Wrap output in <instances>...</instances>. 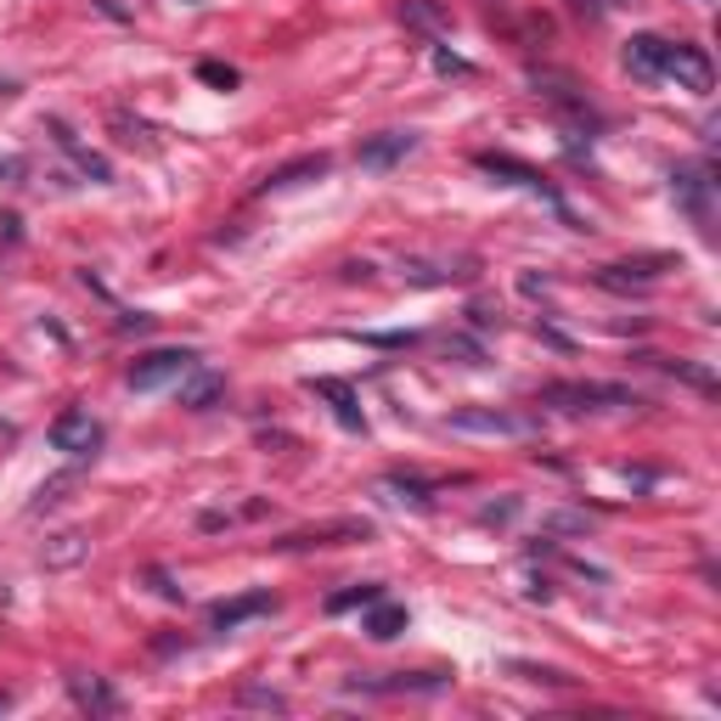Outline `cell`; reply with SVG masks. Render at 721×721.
<instances>
[{"mask_svg": "<svg viewBox=\"0 0 721 721\" xmlns=\"http://www.w3.org/2000/svg\"><path fill=\"white\" fill-rule=\"evenodd\" d=\"M625 68L643 73V79H676L682 90H704L715 85V68L699 46H682V40H660V34H631L625 40Z\"/></svg>", "mask_w": 721, "mask_h": 721, "instance_id": "cell-1", "label": "cell"}, {"mask_svg": "<svg viewBox=\"0 0 721 721\" xmlns=\"http://www.w3.org/2000/svg\"><path fill=\"white\" fill-rule=\"evenodd\" d=\"M541 401L559 406V412H625V406H643L631 389L620 384H547Z\"/></svg>", "mask_w": 721, "mask_h": 721, "instance_id": "cell-2", "label": "cell"}, {"mask_svg": "<svg viewBox=\"0 0 721 721\" xmlns=\"http://www.w3.org/2000/svg\"><path fill=\"white\" fill-rule=\"evenodd\" d=\"M51 445L68 451V457H97V451H102V423L90 417L85 406H73V412H62L51 423Z\"/></svg>", "mask_w": 721, "mask_h": 721, "instance_id": "cell-3", "label": "cell"}, {"mask_svg": "<svg viewBox=\"0 0 721 721\" xmlns=\"http://www.w3.org/2000/svg\"><path fill=\"white\" fill-rule=\"evenodd\" d=\"M192 373V349H152L130 367V389H164Z\"/></svg>", "mask_w": 721, "mask_h": 721, "instance_id": "cell-4", "label": "cell"}, {"mask_svg": "<svg viewBox=\"0 0 721 721\" xmlns=\"http://www.w3.org/2000/svg\"><path fill=\"white\" fill-rule=\"evenodd\" d=\"M412 152H417V130H384L373 141H360V169H395Z\"/></svg>", "mask_w": 721, "mask_h": 721, "instance_id": "cell-5", "label": "cell"}, {"mask_svg": "<svg viewBox=\"0 0 721 721\" xmlns=\"http://www.w3.org/2000/svg\"><path fill=\"white\" fill-rule=\"evenodd\" d=\"M445 428H457V434H530V423L513 417V412H451Z\"/></svg>", "mask_w": 721, "mask_h": 721, "instance_id": "cell-6", "label": "cell"}, {"mask_svg": "<svg viewBox=\"0 0 721 721\" xmlns=\"http://www.w3.org/2000/svg\"><path fill=\"white\" fill-rule=\"evenodd\" d=\"M270 609H277V597H270V592H243V597H231V603H215L209 625H215V631H237L243 620H259V614H270Z\"/></svg>", "mask_w": 721, "mask_h": 721, "instance_id": "cell-7", "label": "cell"}, {"mask_svg": "<svg viewBox=\"0 0 721 721\" xmlns=\"http://www.w3.org/2000/svg\"><path fill=\"white\" fill-rule=\"evenodd\" d=\"M671 192H676V198H682V209H688V215L710 231V180H704L699 169H676V175H671Z\"/></svg>", "mask_w": 721, "mask_h": 721, "instance_id": "cell-8", "label": "cell"}, {"mask_svg": "<svg viewBox=\"0 0 721 721\" xmlns=\"http://www.w3.org/2000/svg\"><path fill=\"white\" fill-rule=\"evenodd\" d=\"M305 389H310V395H322V401H333V412H338V423H344V428H367V417H360V406H355V389H349V384H338V378H310Z\"/></svg>", "mask_w": 721, "mask_h": 721, "instance_id": "cell-9", "label": "cell"}, {"mask_svg": "<svg viewBox=\"0 0 721 721\" xmlns=\"http://www.w3.org/2000/svg\"><path fill=\"white\" fill-rule=\"evenodd\" d=\"M316 175H327V152H305V158H294L283 169H270L259 187L265 192H283V187H299V180H316Z\"/></svg>", "mask_w": 721, "mask_h": 721, "instance_id": "cell-10", "label": "cell"}, {"mask_svg": "<svg viewBox=\"0 0 721 721\" xmlns=\"http://www.w3.org/2000/svg\"><path fill=\"white\" fill-rule=\"evenodd\" d=\"M68 693L79 710H97V715H113L119 710V693L102 682V676H68Z\"/></svg>", "mask_w": 721, "mask_h": 721, "instance_id": "cell-11", "label": "cell"}, {"mask_svg": "<svg viewBox=\"0 0 721 721\" xmlns=\"http://www.w3.org/2000/svg\"><path fill=\"white\" fill-rule=\"evenodd\" d=\"M401 631H406V609L378 597L373 614H367V638H373V643H389V638H401Z\"/></svg>", "mask_w": 721, "mask_h": 721, "instance_id": "cell-12", "label": "cell"}, {"mask_svg": "<svg viewBox=\"0 0 721 721\" xmlns=\"http://www.w3.org/2000/svg\"><path fill=\"white\" fill-rule=\"evenodd\" d=\"M220 378L215 373H187V378H180V406H192V412H204V406H215L220 401Z\"/></svg>", "mask_w": 721, "mask_h": 721, "instance_id": "cell-13", "label": "cell"}, {"mask_svg": "<svg viewBox=\"0 0 721 721\" xmlns=\"http://www.w3.org/2000/svg\"><path fill=\"white\" fill-rule=\"evenodd\" d=\"M384 597V586H373V581H360V586H344V592H333L327 597V614H349V609H373Z\"/></svg>", "mask_w": 721, "mask_h": 721, "instance_id": "cell-14", "label": "cell"}, {"mask_svg": "<svg viewBox=\"0 0 721 721\" xmlns=\"http://www.w3.org/2000/svg\"><path fill=\"white\" fill-rule=\"evenodd\" d=\"M480 169H491V175H513L518 180V187H535V192H547V187H541V175L535 169H524V164H513V158H496V152H480ZM553 198V192H547Z\"/></svg>", "mask_w": 721, "mask_h": 721, "instance_id": "cell-15", "label": "cell"}, {"mask_svg": "<svg viewBox=\"0 0 721 721\" xmlns=\"http://www.w3.org/2000/svg\"><path fill=\"white\" fill-rule=\"evenodd\" d=\"M401 18H406V23H417V29H451V12H445V7H434V0H406Z\"/></svg>", "mask_w": 721, "mask_h": 721, "instance_id": "cell-16", "label": "cell"}, {"mask_svg": "<svg viewBox=\"0 0 721 721\" xmlns=\"http://www.w3.org/2000/svg\"><path fill=\"white\" fill-rule=\"evenodd\" d=\"M85 559V535H57V547L46 553V564H79Z\"/></svg>", "mask_w": 721, "mask_h": 721, "instance_id": "cell-17", "label": "cell"}, {"mask_svg": "<svg viewBox=\"0 0 721 721\" xmlns=\"http://www.w3.org/2000/svg\"><path fill=\"white\" fill-rule=\"evenodd\" d=\"M198 79L215 85V90H231V85H237V68H226V62H198Z\"/></svg>", "mask_w": 721, "mask_h": 721, "instance_id": "cell-18", "label": "cell"}, {"mask_svg": "<svg viewBox=\"0 0 721 721\" xmlns=\"http://www.w3.org/2000/svg\"><path fill=\"white\" fill-rule=\"evenodd\" d=\"M665 367H671V373H676V378H688V384H693V389H704V395H710V389H715V378H710V373H704V367H688V360H665Z\"/></svg>", "mask_w": 721, "mask_h": 721, "instance_id": "cell-19", "label": "cell"}, {"mask_svg": "<svg viewBox=\"0 0 721 721\" xmlns=\"http://www.w3.org/2000/svg\"><path fill=\"white\" fill-rule=\"evenodd\" d=\"M243 704H265V710H288L283 693H270V688H243Z\"/></svg>", "mask_w": 721, "mask_h": 721, "instance_id": "cell-20", "label": "cell"}, {"mask_svg": "<svg viewBox=\"0 0 721 721\" xmlns=\"http://www.w3.org/2000/svg\"><path fill=\"white\" fill-rule=\"evenodd\" d=\"M389 491H401V502H406V496H412V502H417V507H423V502H428V491H434V485H423V480H389Z\"/></svg>", "mask_w": 721, "mask_h": 721, "instance_id": "cell-21", "label": "cell"}, {"mask_svg": "<svg viewBox=\"0 0 721 721\" xmlns=\"http://www.w3.org/2000/svg\"><path fill=\"white\" fill-rule=\"evenodd\" d=\"M513 671H518V676H530V682H553V688H564V682H570L564 671H541V665H513Z\"/></svg>", "mask_w": 721, "mask_h": 721, "instance_id": "cell-22", "label": "cell"}, {"mask_svg": "<svg viewBox=\"0 0 721 721\" xmlns=\"http://www.w3.org/2000/svg\"><path fill=\"white\" fill-rule=\"evenodd\" d=\"M434 68H439V73H468V62L451 57V51H434Z\"/></svg>", "mask_w": 721, "mask_h": 721, "instance_id": "cell-23", "label": "cell"}, {"mask_svg": "<svg viewBox=\"0 0 721 721\" xmlns=\"http://www.w3.org/2000/svg\"><path fill=\"white\" fill-rule=\"evenodd\" d=\"M581 12H609V7H620V0H575Z\"/></svg>", "mask_w": 721, "mask_h": 721, "instance_id": "cell-24", "label": "cell"}, {"mask_svg": "<svg viewBox=\"0 0 721 721\" xmlns=\"http://www.w3.org/2000/svg\"><path fill=\"white\" fill-rule=\"evenodd\" d=\"M12 710V693H0V715H7Z\"/></svg>", "mask_w": 721, "mask_h": 721, "instance_id": "cell-25", "label": "cell"}]
</instances>
